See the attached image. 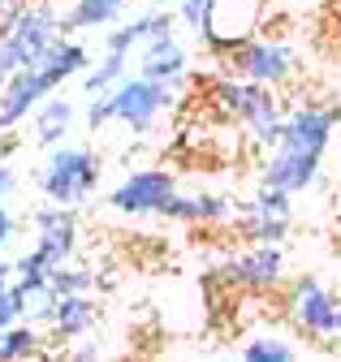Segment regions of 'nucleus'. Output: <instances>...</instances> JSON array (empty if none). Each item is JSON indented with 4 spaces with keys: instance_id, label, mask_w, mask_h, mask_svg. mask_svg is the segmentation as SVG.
<instances>
[{
    "instance_id": "1",
    "label": "nucleus",
    "mask_w": 341,
    "mask_h": 362,
    "mask_svg": "<svg viewBox=\"0 0 341 362\" xmlns=\"http://www.w3.org/2000/svg\"><path fill=\"white\" fill-rule=\"evenodd\" d=\"M337 125H341V108L337 104H294L285 112L277 147L260 164V181L285 190V194L311 190L320 181V164H324V156L333 147Z\"/></svg>"
},
{
    "instance_id": "2",
    "label": "nucleus",
    "mask_w": 341,
    "mask_h": 362,
    "mask_svg": "<svg viewBox=\"0 0 341 362\" xmlns=\"http://www.w3.org/2000/svg\"><path fill=\"white\" fill-rule=\"evenodd\" d=\"M212 100L221 104V112H229L246 134L255 147H277L281 139V125H285V108L277 100V86H264V82H246L238 74L221 78L212 86Z\"/></svg>"
},
{
    "instance_id": "3",
    "label": "nucleus",
    "mask_w": 341,
    "mask_h": 362,
    "mask_svg": "<svg viewBox=\"0 0 341 362\" xmlns=\"http://www.w3.org/2000/svg\"><path fill=\"white\" fill-rule=\"evenodd\" d=\"M100 173H104V164H100V156L91 147H82V143H57L48 151V160L39 164L35 186H39V194H44L48 203L82 207L96 194Z\"/></svg>"
},
{
    "instance_id": "4",
    "label": "nucleus",
    "mask_w": 341,
    "mask_h": 362,
    "mask_svg": "<svg viewBox=\"0 0 341 362\" xmlns=\"http://www.w3.org/2000/svg\"><path fill=\"white\" fill-rule=\"evenodd\" d=\"M108 95V104H112V121L117 125H125L130 134H151L156 129V121L178 104V95H173V86L168 82H156V78H147V74H125L112 90H104Z\"/></svg>"
},
{
    "instance_id": "5",
    "label": "nucleus",
    "mask_w": 341,
    "mask_h": 362,
    "mask_svg": "<svg viewBox=\"0 0 341 362\" xmlns=\"http://www.w3.org/2000/svg\"><path fill=\"white\" fill-rule=\"evenodd\" d=\"M225 61V69L229 74H238V78H246V82H264V86H285V82H294V74H298V57H294V48L289 43H281V39H246V43H238V48L229 52V57H221Z\"/></svg>"
},
{
    "instance_id": "6",
    "label": "nucleus",
    "mask_w": 341,
    "mask_h": 362,
    "mask_svg": "<svg viewBox=\"0 0 341 362\" xmlns=\"http://www.w3.org/2000/svg\"><path fill=\"white\" fill-rule=\"evenodd\" d=\"M285 315L289 324L303 332L307 341H333L337 337V315H341V298L316 281V276H303L289 285V302H285Z\"/></svg>"
},
{
    "instance_id": "7",
    "label": "nucleus",
    "mask_w": 341,
    "mask_h": 362,
    "mask_svg": "<svg viewBox=\"0 0 341 362\" xmlns=\"http://www.w3.org/2000/svg\"><path fill=\"white\" fill-rule=\"evenodd\" d=\"M260 18H264V0H216L199 39H203V48L212 57H229L238 43L255 39Z\"/></svg>"
},
{
    "instance_id": "8",
    "label": "nucleus",
    "mask_w": 341,
    "mask_h": 362,
    "mask_svg": "<svg viewBox=\"0 0 341 362\" xmlns=\"http://www.w3.org/2000/svg\"><path fill=\"white\" fill-rule=\"evenodd\" d=\"M173 194H178V181L168 168H134L108 190V207L121 216H160Z\"/></svg>"
},
{
    "instance_id": "9",
    "label": "nucleus",
    "mask_w": 341,
    "mask_h": 362,
    "mask_svg": "<svg viewBox=\"0 0 341 362\" xmlns=\"http://www.w3.org/2000/svg\"><path fill=\"white\" fill-rule=\"evenodd\" d=\"M216 276L238 285V289H250V293H268V289H277L285 281V255L272 242H250L246 250L229 255L216 267Z\"/></svg>"
},
{
    "instance_id": "10",
    "label": "nucleus",
    "mask_w": 341,
    "mask_h": 362,
    "mask_svg": "<svg viewBox=\"0 0 341 362\" xmlns=\"http://www.w3.org/2000/svg\"><path fill=\"white\" fill-rule=\"evenodd\" d=\"M52 90H57V78L48 69H39V65L18 69L5 86H0V134H9L13 125H22Z\"/></svg>"
},
{
    "instance_id": "11",
    "label": "nucleus",
    "mask_w": 341,
    "mask_h": 362,
    "mask_svg": "<svg viewBox=\"0 0 341 362\" xmlns=\"http://www.w3.org/2000/svg\"><path fill=\"white\" fill-rule=\"evenodd\" d=\"M30 224H35V250H44L52 267L74 259V250H78V216H74V207L48 203V207H39L30 216Z\"/></svg>"
},
{
    "instance_id": "12",
    "label": "nucleus",
    "mask_w": 341,
    "mask_h": 362,
    "mask_svg": "<svg viewBox=\"0 0 341 362\" xmlns=\"http://www.w3.org/2000/svg\"><path fill=\"white\" fill-rule=\"evenodd\" d=\"M186 65H190V52L182 48L178 30L156 35V39H147L143 48H139V74H147V78H156V82L178 86V82L186 78Z\"/></svg>"
},
{
    "instance_id": "13",
    "label": "nucleus",
    "mask_w": 341,
    "mask_h": 362,
    "mask_svg": "<svg viewBox=\"0 0 341 362\" xmlns=\"http://www.w3.org/2000/svg\"><path fill=\"white\" fill-rule=\"evenodd\" d=\"M160 216L178 224H225L238 216V203L225 194H173Z\"/></svg>"
},
{
    "instance_id": "14",
    "label": "nucleus",
    "mask_w": 341,
    "mask_h": 362,
    "mask_svg": "<svg viewBox=\"0 0 341 362\" xmlns=\"http://www.w3.org/2000/svg\"><path fill=\"white\" fill-rule=\"evenodd\" d=\"M173 26H178V13H168V9H147V13H139V18H130V22H121L117 30H108V35H104V48H108V52H139L147 39L168 35Z\"/></svg>"
},
{
    "instance_id": "15",
    "label": "nucleus",
    "mask_w": 341,
    "mask_h": 362,
    "mask_svg": "<svg viewBox=\"0 0 341 362\" xmlns=\"http://www.w3.org/2000/svg\"><path fill=\"white\" fill-rule=\"evenodd\" d=\"M100 320V306L91 293H57V310H52V337L57 341H78L87 337Z\"/></svg>"
},
{
    "instance_id": "16",
    "label": "nucleus",
    "mask_w": 341,
    "mask_h": 362,
    "mask_svg": "<svg viewBox=\"0 0 341 362\" xmlns=\"http://www.w3.org/2000/svg\"><path fill=\"white\" fill-rule=\"evenodd\" d=\"M74 117H78V108H74V100H44L35 112H30V129H35V147H44V151H52L57 143H65V134L74 129Z\"/></svg>"
},
{
    "instance_id": "17",
    "label": "nucleus",
    "mask_w": 341,
    "mask_h": 362,
    "mask_svg": "<svg viewBox=\"0 0 341 362\" xmlns=\"http://www.w3.org/2000/svg\"><path fill=\"white\" fill-rule=\"evenodd\" d=\"M125 13V0H74L69 5V30H104L117 26Z\"/></svg>"
},
{
    "instance_id": "18",
    "label": "nucleus",
    "mask_w": 341,
    "mask_h": 362,
    "mask_svg": "<svg viewBox=\"0 0 341 362\" xmlns=\"http://www.w3.org/2000/svg\"><path fill=\"white\" fill-rule=\"evenodd\" d=\"M238 224V238L250 246V242H272L281 246L289 238V216H264V211H238L233 216Z\"/></svg>"
},
{
    "instance_id": "19",
    "label": "nucleus",
    "mask_w": 341,
    "mask_h": 362,
    "mask_svg": "<svg viewBox=\"0 0 341 362\" xmlns=\"http://www.w3.org/2000/svg\"><path fill=\"white\" fill-rule=\"evenodd\" d=\"M246 362H294L298 358V345L289 341V332H250L238 349Z\"/></svg>"
},
{
    "instance_id": "20",
    "label": "nucleus",
    "mask_w": 341,
    "mask_h": 362,
    "mask_svg": "<svg viewBox=\"0 0 341 362\" xmlns=\"http://www.w3.org/2000/svg\"><path fill=\"white\" fill-rule=\"evenodd\" d=\"M125 65H130V52H108L104 48V57L96 65L82 69V90H87V95H104V90H112L125 78Z\"/></svg>"
},
{
    "instance_id": "21",
    "label": "nucleus",
    "mask_w": 341,
    "mask_h": 362,
    "mask_svg": "<svg viewBox=\"0 0 341 362\" xmlns=\"http://www.w3.org/2000/svg\"><path fill=\"white\" fill-rule=\"evenodd\" d=\"M39 341H44V337H39V324H9L5 332H0V358H39V354H44V349H39Z\"/></svg>"
},
{
    "instance_id": "22",
    "label": "nucleus",
    "mask_w": 341,
    "mask_h": 362,
    "mask_svg": "<svg viewBox=\"0 0 341 362\" xmlns=\"http://www.w3.org/2000/svg\"><path fill=\"white\" fill-rule=\"evenodd\" d=\"M52 263H48V255L44 250H26L18 263H13V285H22V293H35V289H48L52 281Z\"/></svg>"
},
{
    "instance_id": "23",
    "label": "nucleus",
    "mask_w": 341,
    "mask_h": 362,
    "mask_svg": "<svg viewBox=\"0 0 341 362\" xmlns=\"http://www.w3.org/2000/svg\"><path fill=\"white\" fill-rule=\"evenodd\" d=\"M52 289L57 293H96V267H82V263H57L52 267Z\"/></svg>"
},
{
    "instance_id": "24",
    "label": "nucleus",
    "mask_w": 341,
    "mask_h": 362,
    "mask_svg": "<svg viewBox=\"0 0 341 362\" xmlns=\"http://www.w3.org/2000/svg\"><path fill=\"white\" fill-rule=\"evenodd\" d=\"M35 61V52L26 48V43L13 35V26H5V30H0V86H5L18 69H26Z\"/></svg>"
},
{
    "instance_id": "25",
    "label": "nucleus",
    "mask_w": 341,
    "mask_h": 362,
    "mask_svg": "<svg viewBox=\"0 0 341 362\" xmlns=\"http://www.w3.org/2000/svg\"><path fill=\"white\" fill-rule=\"evenodd\" d=\"M212 5H216V0H182V5L173 9V13H178V26H182V30H190V35L199 39V35H203V26H207Z\"/></svg>"
},
{
    "instance_id": "26",
    "label": "nucleus",
    "mask_w": 341,
    "mask_h": 362,
    "mask_svg": "<svg viewBox=\"0 0 341 362\" xmlns=\"http://www.w3.org/2000/svg\"><path fill=\"white\" fill-rule=\"evenodd\" d=\"M112 121V104H108V95H91V104H87V129L96 134V129H104Z\"/></svg>"
},
{
    "instance_id": "27",
    "label": "nucleus",
    "mask_w": 341,
    "mask_h": 362,
    "mask_svg": "<svg viewBox=\"0 0 341 362\" xmlns=\"http://www.w3.org/2000/svg\"><path fill=\"white\" fill-rule=\"evenodd\" d=\"M18 233V220H13V211L5 207V203H0V250H5L9 246V238Z\"/></svg>"
},
{
    "instance_id": "28",
    "label": "nucleus",
    "mask_w": 341,
    "mask_h": 362,
    "mask_svg": "<svg viewBox=\"0 0 341 362\" xmlns=\"http://www.w3.org/2000/svg\"><path fill=\"white\" fill-rule=\"evenodd\" d=\"M13 190H18V173H13V168H9L5 160H0V203H5V199H9Z\"/></svg>"
},
{
    "instance_id": "29",
    "label": "nucleus",
    "mask_w": 341,
    "mask_h": 362,
    "mask_svg": "<svg viewBox=\"0 0 341 362\" xmlns=\"http://www.w3.org/2000/svg\"><path fill=\"white\" fill-rule=\"evenodd\" d=\"M22 9H26V0H0V30H5Z\"/></svg>"
},
{
    "instance_id": "30",
    "label": "nucleus",
    "mask_w": 341,
    "mask_h": 362,
    "mask_svg": "<svg viewBox=\"0 0 341 362\" xmlns=\"http://www.w3.org/2000/svg\"><path fill=\"white\" fill-rule=\"evenodd\" d=\"M69 358H78V362H91V358H104V349H100V345H78V349H69Z\"/></svg>"
},
{
    "instance_id": "31",
    "label": "nucleus",
    "mask_w": 341,
    "mask_h": 362,
    "mask_svg": "<svg viewBox=\"0 0 341 362\" xmlns=\"http://www.w3.org/2000/svg\"><path fill=\"white\" fill-rule=\"evenodd\" d=\"M9 285H13V263H5V259H0V298L9 293Z\"/></svg>"
},
{
    "instance_id": "32",
    "label": "nucleus",
    "mask_w": 341,
    "mask_h": 362,
    "mask_svg": "<svg viewBox=\"0 0 341 362\" xmlns=\"http://www.w3.org/2000/svg\"><path fill=\"white\" fill-rule=\"evenodd\" d=\"M13 147H18V139H0V156H9Z\"/></svg>"
},
{
    "instance_id": "33",
    "label": "nucleus",
    "mask_w": 341,
    "mask_h": 362,
    "mask_svg": "<svg viewBox=\"0 0 341 362\" xmlns=\"http://www.w3.org/2000/svg\"><path fill=\"white\" fill-rule=\"evenodd\" d=\"M337 337H341V315H337Z\"/></svg>"
}]
</instances>
